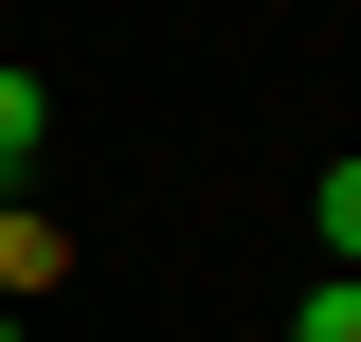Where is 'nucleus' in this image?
<instances>
[{
    "label": "nucleus",
    "instance_id": "nucleus-1",
    "mask_svg": "<svg viewBox=\"0 0 361 342\" xmlns=\"http://www.w3.org/2000/svg\"><path fill=\"white\" fill-rule=\"evenodd\" d=\"M307 234H325V270H361V163H325V198H307Z\"/></svg>",
    "mask_w": 361,
    "mask_h": 342
},
{
    "label": "nucleus",
    "instance_id": "nucleus-3",
    "mask_svg": "<svg viewBox=\"0 0 361 342\" xmlns=\"http://www.w3.org/2000/svg\"><path fill=\"white\" fill-rule=\"evenodd\" d=\"M289 342H361V270H325V289H307V324H289Z\"/></svg>",
    "mask_w": 361,
    "mask_h": 342
},
{
    "label": "nucleus",
    "instance_id": "nucleus-4",
    "mask_svg": "<svg viewBox=\"0 0 361 342\" xmlns=\"http://www.w3.org/2000/svg\"><path fill=\"white\" fill-rule=\"evenodd\" d=\"M0 342H18V306H0Z\"/></svg>",
    "mask_w": 361,
    "mask_h": 342
},
{
    "label": "nucleus",
    "instance_id": "nucleus-2",
    "mask_svg": "<svg viewBox=\"0 0 361 342\" xmlns=\"http://www.w3.org/2000/svg\"><path fill=\"white\" fill-rule=\"evenodd\" d=\"M37 127H54V90H37V72H0V180L37 163Z\"/></svg>",
    "mask_w": 361,
    "mask_h": 342
}]
</instances>
